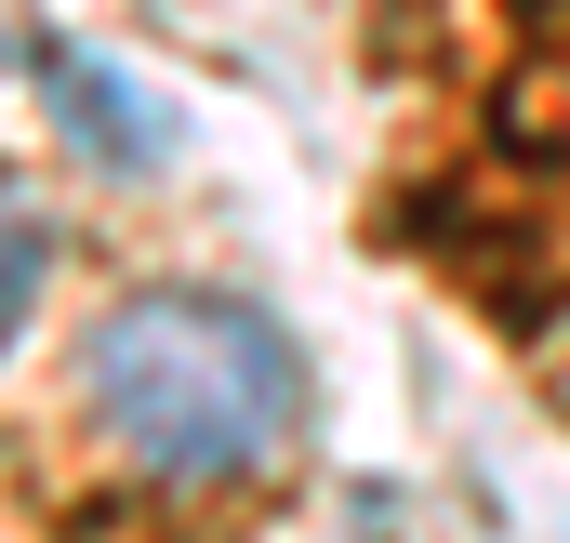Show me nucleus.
<instances>
[{"label": "nucleus", "instance_id": "nucleus-3", "mask_svg": "<svg viewBox=\"0 0 570 543\" xmlns=\"http://www.w3.org/2000/svg\"><path fill=\"white\" fill-rule=\"evenodd\" d=\"M27 292H40V226L0 199V345H13V318H27Z\"/></svg>", "mask_w": 570, "mask_h": 543}, {"label": "nucleus", "instance_id": "nucleus-2", "mask_svg": "<svg viewBox=\"0 0 570 543\" xmlns=\"http://www.w3.org/2000/svg\"><path fill=\"white\" fill-rule=\"evenodd\" d=\"M27 67H40L53 120H67V146H80L94 172H159V159H173V107H146L120 53H94V40H27Z\"/></svg>", "mask_w": 570, "mask_h": 543}, {"label": "nucleus", "instance_id": "nucleus-1", "mask_svg": "<svg viewBox=\"0 0 570 543\" xmlns=\"http://www.w3.org/2000/svg\"><path fill=\"white\" fill-rule=\"evenodd\" d=\"M80 398L146 477H253L305 411V358L253 292H120L80 345Z\"/></svg>", "mask_w": 570, "mask_h": 543}]
</instances>
